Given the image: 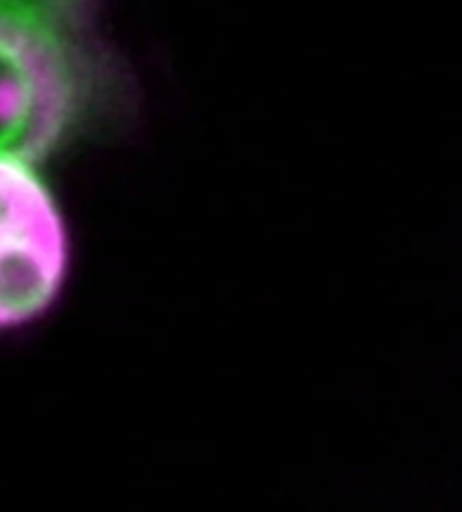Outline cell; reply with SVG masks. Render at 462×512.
<instances>
[{"label": "cell", "mask_w": 462, "mask_h": 512, "mask_svg": "<svg viewBox=\"0 0 462 512\" xmlns=\"http://www.w3.org/2000/svg\"><path fill=\"white\" fill-rule=\"evenodd\" d=\"M93 55L75 12L0 3V158L37 165L84 118Z\"/></svg>", "instance_id": "6da1fadb"}, {"label": "cell", "mask_w": 462, "mask_h": 512, "mask_svg": "<svg viewBox=\"0 0 462 512\" xmlns=\"http://www.w3.org/2000/svg\"><path fill=\"white\" fill-rule=\"evenodd\" d=\"M64 217L34 165L0 158V328L37 319L64 285Z\"/></svg>", "instance_id": "7a4b0ae2"}]
</instances>
